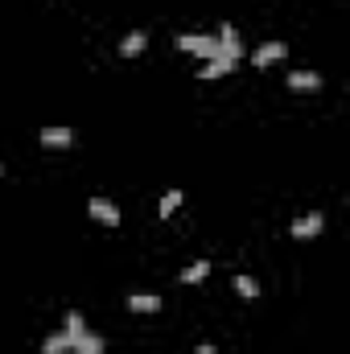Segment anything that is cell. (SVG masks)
I'll return each instance as SVG.
<instances>
[{"label":"cell","instance_id":"cell-17","mask_svg":"<svg viewBox=\"0 0 350 354\" xmlns=\"http://www.w3.org/2000/svg\"><path fill=\"white\" fill-rule=\"evenodd\" d=\"M194 354H214V342H198V351Z\"/></svg>","mask_w":350,"mask_h":354},{"label":"cell","instance_id":"cell-9","mask_svg":"<svg viewBox=\"0 0 350 354\" xmlns=\"http://www.w3.org/2000/svg\"><path fill=\"white\" fill-rule=\"evenodd\" d=\"M235 66H239V62H231V58H223V54H219V58H210V62L202 66V75H198V79H206V83H214V79H227V75H231Z\"/></svg>","mask_w":350,"mask_h":354},{"label":"cell","instance_id":"cell-2","mask_svg":"<svg viewBox=\"0 0 350 354\" xmlns=\"http://www.w3.org/2000/svg\"><path fill=\"white\" fill-rule=\"evenodd\" d=\"M214 41H219V54H223V58L243 62V54H248V50H243V37L235 33V25H227V21H223V25H219V33H214Z\"/></svg>","mask_w":350,"mask_h":354},{"label":"cell","instance_id":"cell-15","mask_svg":"<svg viewBox=\"0 0 350 354\" xmlns=\"http://www.w3.org/2000/svg\"><path fill=\"white\" fill-rule=\"evenodd\" d=\"M206 276H210V264H206V260H194V264L181 272V284H202Z\"/></svg>","mask_w":350,"mask_h":354},{"label":"cell","instance_id":"cell-18","mask_svg":"<svg viewBox=\"0 0 350 354\" xmlns=\"http://www.w3.org/2000/svg\"><path fill=\"white\" fill-rule=\"evenodd\" d=\"M0 177H4V165H0Z\"/></svg>","mask_w":350,"mask_h":354},{"label":"cell","instance_id":"cell-12","mask_svg":"<svg viewBox=\"0 0 350 354\" xmlns=\"http://www.w3.org/2000/svg\"><path fill=\"white\" fill-rule=\"evenodd\" d=\"M231 284H235V292H239L243 301H256V297H260V280H256V276H231Z\"/></svg>","mask_w":350,"mask_h":354},{"label":"cell","instance_id":"cell-8","mask_svg":"<svg viewBox=\"0 0 350 354\" xmlns=\"http://www.w3.org/2000/svg\"><path fill=\"white\" fill-rule=\"evenodd\" d=\"M37 140H42L46 149H71V145H75V132H71V128H62V124H58V128L50 124V128H42V136H37Z\"/></svg>","mask_w":350,"mask_h":354},{"label":"cell","instance_id":"cell-16","mask_svg":"<svg viewBox=\"0 0 350 354\" xmlns=\"http://www.w3.org/2000/svg\"><path fill=\"white\" fill-rule=\"evenodd\" d=\"M103 351H107V346H103V338H99V334H91V330L75 342V354H103Z\"/></svg>","mask_w":350,"mask_h":354},{"label":"cell","instance_id":"cell-1","mask_svg":"<svg viewBox=\"0 0 350 354\" xmlns=\"http://www.w3.org/2000/svg\"><path fill=\"white\" fill-rule=\"evenodd\" d=\"M177 50H181V54H194V58H202V62L219 58L214 33H181V37H177Z\"/></svg>","mask_w":350,"mask_h":354},{"label":"cell","instance_id":"cell-6","mask_svg":"<svg viewBox=\"0 0 350 354\" xmlns=\"http://www.w3.org/2000/svg\"><path fill=\"white\" fill-rule=\"evenodd\" d=\"M284 87L309 95V91H322V75L317 71H293V75H284Z\"/></svg>","mask_w":350,"mask_h":354},{"label":"cell","instance_id":"cell-7","mask_svg":"<svg viewBox=\"0 0 350 354\" xmlns=\"http://www.w3.org/2000/svg\"><path fill=\"white\" fill-rule=\"evenodd\" d=\"M145 50H149V33L145 29H132V33L120 37V58H140Z\"/></svg>","mask_w":350,"mask_h":354},{"label":"cell","instance_id":"cell-13","mask_svg":"<svg viewBox=\"0 0 350 354\" xmlns=\"http://www.w3.org/2000/svg\"><path fill=\"white\" fill-rule=\"evenodd\" d=\"M181 202H185V194H181V189H165V198L157 202V214H161V218H169V214H177V206H181Z\"/></svg>","mask_w":350,"mask_h":354},{"label":"cell","instance_id":"cell-14","mask_svg":"<svg viewBox=\"0 0 350 354\" xmlns=\"http://www.w3.org/2000/svg\"><path fill=\"white\" fill-rule=\"evenodd\" d=\"M42 354H75V351H71V338L58 330V334H50V338L42 342Z\"/></svg>","mask_w":350,"mask_h":354},{"label":"cell","instance_id":"cell-4","mask_svg":"<svg viewBox=\"0 0 350 354\" xmlns=\"http://www.w3.org/2000/svg\"><path fill=\"white\" fill-rule=\"evenodd\" d=\"M284 54H288V46H284V41H264V46L252 50V66H256V71H268V66L284 62Z\"/></svg>","mask_w":350,"mask_h":354},{"label":"cell","instance_id":"cell-3","mask_svg":"<svg viewBox=\"0 0 350 354\" xmlns=\"http://www.w3.org/2000/svg\"><path fill=\"white\" fill-rule=\"evenodd\" d=\"M322 231H326V214H322V210H305V214L293 218V227H288L293 239H317Z\"/></svg>","mask_w":350,"mask_h":354},{"label":"cell","instance_id":"cell-10","mask_svg":"<svg viewBox=\"0 0 350 354\" xmlns=\"http://www.w3.org/2000/svg\"><path fill=\"white\" fill-rule=\"evenodd\" d=\"M128 309L132 313H157L161 309V297L157 292H128Z\"/></svg>","mask_w":350,"mask_h":354},{"label":"cell","instance_id":"cell-11","mask_svg":"<svg viewBox=\"0 0 350 354\" xmlns=\"http://www.w3.org/2000/svg\"><path fill=\"white\" fill-rule=\"evenodd\" d=\"M62 334L71 338V351H75V342L87 334V322H83V313H79V309H71V313H66V322H62Z\"/></svg>","mask_w":350,"mask_h":354},{"label":"cell","instance_id":"cell-5","mask_svg":"<svg viewBox=\"0 0 350 354\" xmlns=\"http://www.w3.org/2000/svg\"><path fill=\"white\" fill-rule=\"evenodd\" d=\"M87 214L103 227H120V206L107 202V198H87Z\"/></svg>","mask_w":350,"mask_h":354}]
</instances>
